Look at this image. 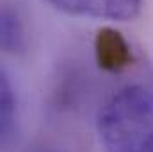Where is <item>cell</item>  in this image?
Here are the masks:
<instances>
[{
  "label": "cell",
  "instance_id": "cell-1",
  "mask_svg": "<svg viewBox=\"0 0 153 152\" xmlns=\"http://www.w3.org/2000/svg\"><path fill=\"white\" fill-rule=\"evenodd\" d=\"M98 134L105 152H153V93L126 86L98 113Z\"/></svg>",
  "mask_w": 153,
  "mask_h": 152
},
{
  "label": "cell",
  "instance_id": "cell-2",
  "mask_svg": "<svg viewBox=\"0 0 153 152\" xmlns=\"http://www.w3.org/2000/svg\"><path fill=\"white\" fill-rule=\"evenodd\" d=\"M55 9L80 18L107 22L134 20L143 7V0H46Z\"/></svg>",
  "mask_w": 153,
  "mask_h": 152
},
{
  "label": "cell",
  "instance_id": "cell-3",
  "mask_svg": "<svg viewBox=\"0 0 153 152\" xmlns=\"http://www.w3.org/2000/svg\"><path fill=\"white\" fill-rule=\"evenodd\" d=\"M94 59L100 70L109 74H119L134 65L135 57L126 38L112 27L98 29L94 36Z\"/></svg>",
  "mask_w": 153,
  "mask_h": 152
},
{
  "label": "cell",
  "instance_id": "cell-4",
  "mask_svg": "<svg viewBox=\"0 0 153 152\" xmlns=\"http://www.w3.org/2000/svg\"><path fill=\"white\" fill-rule=\"evenodd\" d=\"M0 43L4 52L13 56H22L27 50L29 34H27V23L22 11L11 4H2V14H0Z\"/></svg>",
  "mask_w": 153,
  "mask_h": 152
},
{
  "label": "cell",
  "instance_id": "cell-5",
  "mask_svg": "<svg viewBox=\"0 0 153 152\" xmlns=\"http://www.w3.org/2000/svg\"><path fill=\"white\" fill-rule=\"evenodd\" d=\"M14 114H16V97L13 84L5 72L0 75V131L2 138L7 140L11 136L13 125H14Z\"/></svg>",
  "mask_w": 153,
  "mask_h": 152
}]
</instances>
